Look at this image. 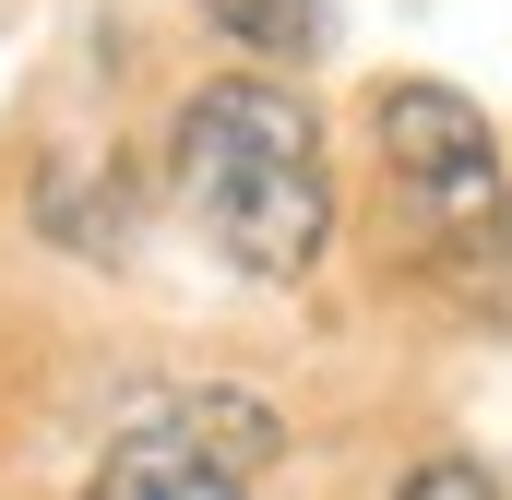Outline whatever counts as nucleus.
Wrapping results in <instances>:
<instances>
[{
    "mask_svg": "<svg viewBox=\"0 0 512 500\" xmlns=\"http://www.w3.org/2000/svg\"><path fill=\"white\" fill-rule=\"evenodd\" d=\"M167 179H179V215L215 239V262H239L262 286H298L322 239H334V167H322V120L286 96V84H203L179 131H167Z\"/></svg>",
    "mask_w": 512,
    "mask_h": 500,
    "instance_id": "1",
    "label": "nucleus"
},
{
    "mask_svg": "<svg viewBox=\"0 0 512 500\" xmlns=\"http://www.w3.org/2000/svg\"><path fill=\"white\" fill-rule=\"evenodd\" d=\"M382 167H393V203H405V227H417V250L441 274H477V286L512 274L501 143L453 84H382Z\"/></svg>",
    "mask_w": 512,
    "mask_h": 500,
    "instance_id": "2",
    "label": "nucleus"
},
{
    "mask_svg": "<svg viewBox=\"0 0 512 500\" xmlns=\"http://www.w3.org/2000/svg\"><path fill=\"white\" fill-rule=\"evenodd\" d=\"M262 465H274V417L251 393H167L108 441L84 500H251Z\"/></svg>",
    "mask_w": 512,
    "mask_h": 500,
    "instance_id": "3",
    "label": "nucleus"
},
{
    "mask_svg": "<svg viewBox=\"0 0 512 500\" xmlns=\"http://www.w3.org/2000/svg\"><path fill=\"white\" fill-rule=\"evenodd\" d=\"M251 60H310L322 48V0H203Z\"/></svg>",
    "mask_w": 512,
    "mask_h": 500,
    "instance_id": "4",
    "label": "nucleus"
},
{
    "mask_svg": "<svg viewBox=\"0 0 512 500\" xmlns=\"http://www.w3.org/2000/svg\"><path fill=\"white\" fill-rule=\"evenodd\" d=\"M393 500H512V489L489 477V465H465V453H429V465H417Z\"/></svg>",
    "mask_w": 512,
    "mask_h": 500,
    "instance_id": "5",
    "label": "nucleus"
}]
</instances>
